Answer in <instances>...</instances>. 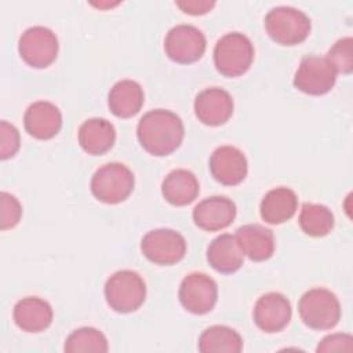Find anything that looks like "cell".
Returning <instances> with one entry per match:
<instances>
[{
	"label": "cell",
	"mask_w": 353,
	"mask_h": 353,
	"mask_svg": "<svg viewBox=\"0 0 353 353\" xmlns=\"http://www.w3.org/2000/svg\"><path fill=\"white\" fill-rule=\"evenodd\" d=\"M81 149L92 156H99L112 149L116 141L114 125L102 117L85 120L77 132Z\"/></svg>",
	"instance_id": "obj_19"
},
{
	"label": "cell",
	"mask_w": 353,
	"mask_h": 353,
	"mask_svg": "<svg viewBox=\"0 0 353 353\" xmlns=\"http://www.w3.org/2000/svg\"><path fill=\"white\" fill-rule=\"evenodd\" d=\"M143 101L145 94L141 84L130 79L116 81L108 94V106L120 119L135 116L141 110Z\"/></svg>",
	"instance_id": "obj_20"
},
{
	"label": "cell",
	"mask_w": 353,
	"mask_h": 353,
	"mask_svg": "<svg viewBox=\"0 0 353 353\" xmlns=\"http://www.w3.org/2000/svg\"><path fill=\"white\" fill-rule=\"evenodd\" d=\"M135 178L132 171L123 163L113 161L101 165L91 178V193L106 204L124 201L134 190Z\"/></svg>",
	"instance_id": "obj_6"
},
{
	"label": "cell",
	"mask_w": 353,
	"mask_h": 353,
	"mask_svg": "<svg viewBox=\"0 0 353 353\" xmlns=\"http://www.w3.org/2000/svg\"><path fill=\"white\" fill-rule=\"evenodd\" d=\"M58 39L55 33L46 26L36 25L23 30L18 40V52L21 58L32 68L44 69L50 66L58 55Z\"/></svg>",
	"instance_id": "obj_7"
},
{
	"label": "cell",
	"mask_w": 353,
	"mask_h": 353,
	"mask_svg": "<svg viewBox=\"0 0 353 353\" xmlns=\"http://www.w3.org/2000/svg\"><path fill=\"white\" fill-rule=\"evenodd\" d=\"M298 222L301 229L307 236L323 237L334 229L335 219L332 211L327 205L317 203H303Z\"/></svg>",
	"instance_id": "obj_25"
},
{
	"label": "cell",
	"mask_w": 353,
	"mask_h": 353,
	"mask_svg": "<svg viewBox=\"0 0 353 353\" xmlns=\"http://www.w3.org/2000/svg\"><path fill=\"white\" fill-rule=\"evenodd\" d=\"M207 47L204 33L186 23L172 26L164 39V51L170 59L178 63H193L199 61Z\"/></svg>",
	"instance_id": "obj_9"
},
{
	"label": "cell",
	"mask_w": 353,
	"mask_h": 353,
	"mask_svg": "<svg viewBox=\"0 0 353 353\" xmlns=\"http://www.w3.org/2000/svg\"><path fill=\"white\" fill-rule=\"evenodd\" d=\"M236 204L226 196H211L201 200L192 212L196 226L207 232L228 228L236 218Z\"/></svg>",
	"instance_id": "obj_15"
},
{
	"label": "cell",
	"mask_w": 353,
	"mask_h": 353,
	"mask_svg": "<svg viewBox=\"0 0 353 353\" xmlns=\"http://www.w3.org/2000/svg\"><path fill=\"white\" fill-rule=\"evenodd\" d=\"M353 338L349 334H331L324 336L316 347V352H352Z\"/></svg>",
	"instance_id": "obj_30"
},
{
	"label": "cell",
	"mask_w": 353,
	"mask_h": 353,
	"mask_svg": "<svg viewBox=\"0 0 353 353\" xmlns=\"http://www.w3.org/2000/svg\"><path fill=\"white\" fill-rule=\"evenodd\" d=\"M0 203H1L0 229L7 230L14 228L19 222L22 216V205L19 200L8 192L0 193Z\"/></svg>",
	"instance_id": "obj_28"
},
{
	"label": "cell",
	"mask_w": 353,
	"mask_h": 353,
	"mask_svg": "<svg viewBox=\"0 0 353 353\" xmlns=\"http://www.w3.org/2000/svg\"><path fill=\"white\" fill-rule=\"evenodd\" d=\"M178 296L188 312L205 314L214 309L218 301V285L208 274L193 272L182 279Z\"/></svg>",
	"instance_id": "obj_11"
},
{
	"label": "cell",
	"mask_w": 353,
	"mask_h": 353,
	"mask_svg": "<svg viewBox=\"0 0 353 353\" xmlns=\"http://www.w3.org/2000/svg\"><path fill=\"white\" fill-rule=\"evenodd\" d=\"M208 168L215 181L226 186H234L245 179L248 163L239 148L222 145L211 153Z\"/></svg>",
	"instance_id": "obj_12"
},
{
	"label": "cell",
	"mask_w": 353,
	"mask_h": 353,
	"mask_svg": "<svg viewBox=\"0 0 353 353\" xmlns=\"http://www.w3.org/2000/svg\"><path fill=\"white\" fill-rule=\"evenodd\" d=\"M63 350L66 353H105L108 352V341L99 330L92 327H81L69 334L65 341Z\"/></svg>",
	"instance_id": "obj_26"
},
{
	"label": "cell",
	"mask_w": 353,
	"mask_h": 353,
	"mask_svg": "<svg viewBox=\"0 0 353 353\" xmlns=\"http://www.w3.org/2000/svg\"><path fill=\"white\" fill-rule=\"evenodd\" d=\"M137 137L148 153L163 157L181 146L185 127L176 113L167 109H152L138 121Z\"/></svg>",
	"instance_id": "obj_1"
},
{
	"label": "cell",
	"mask_w": 353,
	"mask_h": 353,
	"mask_svg": "<svg viewBox=\"0 0 353 353\" xmlns=\"http://www.w3.org/2000/svg\"><path fill=\"white\" fill-rule=\"evenodd\" d=\"M175 4L186 14L203 15V14H207L215 6V1L214 0H178L175 1Z\"/></svg>",
	"instance_id": "obj_31"
},
{
	"label": "cell",
	"mask_w": 353,
	"mask_h": 353,
	"mask_svg": "<svg viewBox=\"0 0 353 353\" xmlns=\"http://www.w3.org/2000/svg\"><path fill=\"white\" fill-rule=\"evenodd\" d=\"M199 350L203 353H240L243 338L228 325H211L199 336Z\"/></svg>",
	"instance_id": "obj_24"
},
{
	"label": "cell",
	"mask_w": 353,
	"mask_h": 353,
	"mask_svg": "<svg viewBox=\"0 0 353 353\" xmlns=\"http://www.w3.org/2000/svg\"><path fill=\"white\" fill-rule=\"evenodd\" d=\"M298 312L305 325L323 331L334 328L341 319V303L334 292L316 287L307 290L298 302Z\"/></svg>",
	"instance_id": "obj_4"
},
{
	"label": "cell",
	"mask_w": 353,
	"mask_h": 353,
	"mask_svg": "<svg viewBox=\"0 0 353 353\" xmlns=\"http://www.w3.org/2000/svg\"><path fill=\"white\" fill-rule=\"evenodd\" d=\"M243 256L236 236L229 233L215 237L207 248V261L210 266L223 274L237 272L243 265Z\"/></svg>",
	"instance_id": "obj_23"
},
{
	"label": "cell",
	"mask_w": 353,
	"mask_h": 353,
	"mask_svg": "<svg viewBox=\"0 0 353 353\" xmlns=\"http://www.w3.org/2000/svg\"><path fill=\"white\" fill-rule=\"evenodd\" d=\"M254 61V46L240 32L223 34L214 47V63L216 70L226 77L244 74Z\"/></svg>",
	"instance_id": "obj_5"
},
{
	"label": "cell",
	"mask_w": 353,
	"mask_h": 353,
	"mask_svg": "<svg viewBox=\"0 0 353 353\" xmlns=\"http://www.w3.org/2000/svg\"><path fill=\"white\" fill-rule=\"evenodd\" d=\"M21 141H19V131L18 128L6 121H0V157L1 160H7L12 157L18 149H19Z\"/></svg>",
	"instance_id": "obj_29"
},
{
	"label": "cell",
	"mask_w": 353,
	"mask_h": 353,
	"mask_svg": "<svg viewBox=\"0 0 353 353\" xmlns=\"http://www.w3.org/2000/svg\"><path fill=\"white\" fill-rule=\"evenodd\" d=\"M298 207L296 193L287 186L270 189L262 199L259 212L262 219L270 225H280L294 216Z\"/></svg>",
	"instance_id": "obj_21"
},
{
	"label": "cell",
	"mask_w": 353,
	"mask_h": 353,
	"mask_svg": "<svg viewBox=\"0 0 353 353\" xmlns=\"http://www.w3.org/2000/svg\"><path fill=\"white\" fill-rule=\"evenodd\" d=\"M265 29L272 40L281 46H296L310 33V18L299 8L277 6L265 15Z\"/></svg>",
	"instance_id": "obj_2"
},
{
	"label": "cell",
	"mask_w": 353,
	"mask_h": 353,
	"mask_svg": "<svg viewBox=\"0 0 353 353\" xmlns=\"http://www.w3.org/2000/svg\"><path fill=\"white\" fill-rule=\"evenodd\" d=\"M141 251L146 259L156 265H174L186 254L185 237L172 229H153L141 240Z\"/></svg>",
	"instance_id": "obj_8"
},
{
	"label": "cell",
	"mask_w": 353,
	"mask_h": 353,
	"mask_svg": "<svg viewBox=\"0 0 353 353\" xmlns=\"http://www.w3.org/2000/svg\"><path fill=\"white\" fill-rule=\"evenodd\" d=\"M336 81V72L324 57L306 55L294 76L296 90L309 95H324L332 90Z\"/></svg>",
	"instance_id": "obj_10"
},
{
	"label": "cell",
	"mask_w": 353,
	"mask_h": 353,
	"mask_svg": "<svg viewBox=\"0 0 353 353\" xmlns=\"http://www.w3.org/2000/svg\"><path fill=\"white\" fill-rule=\"evenodd\" d=\"M23 125L33 138L41 141L51 139L62 127V113L52 102L36 101L25 110Z\"/></svg>",
	"instance_id": "obj_16"
},
{
	"label": "cell",
	"mask_w": 353,
	"mask_h": 353,
	"mask_svg": "<svg viewBox=\"0 0 353 353\" xmlns=\"http://www.w3.org/2000/svg\"><path fill=\"white\" fill-rule=\"evenodd\" d=\"M232 95L219 87H210L196 95L194 114L205 125L216 127L225 124L233 114Z\"/></svg>",
	"instance_id": "obj_14"
},
{
	"label": "cell",
	"mask_w": 353,
	"mask_h": 353,
	"mask_svg": "<svg viewBox=\"0 0 353 353\" xmlns=\"http://www.w3.org/2000/svg\"><path fill=\"white\" fill-rule=\"evenodd\" d=\"M292 316L288 298L280 292L263 294L254 305L252 319L255 325L268 332H279L287 327Z\"/></svg>",
	"instance_id": "obj_13"
},
{
	"label": "cell",
	"mask_w": 353,
	"mask_h": 353,
	"mask_svg": "<svg viewBox=\"0 0 353 353\" xmlns=\"http://www.w3.org/2000/svg\"><path fill=\"white\" fill-rule=\"evenodd\" d=\"M327 61L336 73L349 74L353 70V40L350 36L339 39L327 52Z\"/></svg>",
	"instance_id": "obj_27"
},
{
	"label": "cell",
	"mask_w": 353,
	"mask_h": 353,
	"mask_svg": "<svg viewBox=\"0 0 353 353\" xmlns=\"http://www.w3.org/2000/svg\"><path fill=\"white\" fill-rule=\"evenodd\" d=\"M234 236L243 255H247L254 262H263L274 252V234L270 229L262 225H243L236 230Z\"/></svg>",
	"instance_id": "obj_17"
},
{
	"label": "cell",
	"mask_w": 353,
	"mask_h": 353,
	"mask_svg": "<svg viewBox=\"0 0 353 353\" xmlns=\"http://www.w3.org/2000/svg\"><path fill=\"white\" fill-rule=\"evenodd\" d=\"M15 324L26 332H41L52 323L51 305L39 296H25L19 299L12 310Z\"/></svg>",
	"instance_id": "obj_18"
},
{
	"label": "cell",
	"mask_w": 353,
	"mask_h": 353,
	"mask_svg": "<svg viewBox=\"0 0 353 353\" xmlns=\"http://www.w3.org/2000/svg\"><path fill=\"white\" fill-rule=\"evenodd\" d=\"M200 185L196 175L185 168L170 171L161 182V194L172 205H188L197 197Z\"/></svg>",
	"instance_id": "obj_22"
},
{
	"label": "cell",
	"mask_w": 353,
	"mask_h": 353,
	"mask_svg": "<svg viewBox=\"0 0 353 353\" xmlns=\"http://www.w3.org/2000/svg\"><path fill=\"white\" fill-rule=\"evenodd\" d=\"M106 303L117 313L138 310L146 298V284L139 273L123 269L113 273L105 283Z\"/></svg>",
	"instance_id": "obj_3"
}]
</instances>
